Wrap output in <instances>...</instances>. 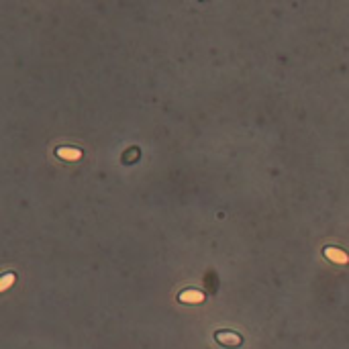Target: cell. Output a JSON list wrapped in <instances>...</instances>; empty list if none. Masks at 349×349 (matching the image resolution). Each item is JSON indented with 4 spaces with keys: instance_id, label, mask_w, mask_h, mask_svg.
<instances>
[{
    "instance_id": "6da1fadb",
    "label": "cell",
    "mask_w": 349,
    "mask_h": 349,
    "mask_svg": "<svg viewBox=\"0 0 349 349\" xmlns=\"http://www.w3.org/2000/svg\"><path fill=\"white\" fill-rule=\"evenodd\" d=\"M214 341L218 345H223V347H239L243 343V337L235 331H225V329H220L214 333Z\"/></svg>"
},
{
    "instance_id": "7a4b0ae2",
    "label": "cell",
    "mask_w": 349,
    "mask_h": 349,
    "mask_svg": "<svg viewBox=\"0 0 349 349\" xmlns=\"http://www.w3.org/2000/svg\"><path fill=\"white\" fill-rule=\"evenodd\" d=\"M323 256L327 260H331L333 264H339V266H347L349 264V256H347L343 249H339V247H325L323 249Z\"/></svg>"
},
{
    "instance_id": "3957f363",
    "label": "cell",
    "mask_w": 349,
    "mask_h": 349,
    "mask_svg": "<svg viewBox=\"0 0 349 349\" xmlns=\"http://www.w3.org/2000/svg\"><path fill=\"white\" fill-rule=\"evenodd\" d=\"M178 302H184V304H200V302H204V292H200L196 288L182 290L178 294Z\"/></svg>"
},
{
    "instance_id": "277c9868",
    "label": "cell",
    "mask_w": 349,
    "mask_h": 349,
    "mask_svg": "<svg viewBox=\"0 0 349 349\" xmlns=\"http://www.w3.org/2000/svg\"><path fill=\"white\" fill-rule=\"evenodd\" d=\"M55 155L59 157V160L78 162L80 157L84 155V151H82V149H78V147H57V149H55Z\"/></svg>"
},
{
    "instance_id": "5b68a950",
    "label": "cell",
    "mask_w": 349,
    "mask_h": 349,
    "mask_svg": "<svg viewBox=\"0 0 349 349\" xmlns=\"http://www.w3.org/2000/svg\"><path fill=\"white\" fill-rule=\"evenodd\" d=\"M17 280V276L15 274H5L3 276V284H0V290H7L9 286H11V284Z\"/></svg>"
}]
</instances>
